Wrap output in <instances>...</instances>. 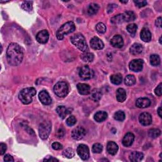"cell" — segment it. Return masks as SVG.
Masks as SVG:
<instances>
[{
  "label": "cell",
  "instance_id": "obj_1",
  "mask_svg": "<svg viewBox=\"0 0 162 162\" xmlns=\"http://www.w3.org/2000/svg\"><path fill=\"white\" fill-rule=\"evenodd\" d=\"M23 58L24 52L21 46L14 43L9 44L6 51L8 63L12 66H17L22 63Z\"/></svg>",
  "mask_w": 162,
  "mask_h": 162
},
{
  "label": "cell",
  "instance_id": "obj_2",
  "mask_svg": "<svg viewBox=\"0 0 162 162\" xmlns=\"http://www.w3.org/2000/svg\"><path fill=\"white\" fill-rule=\"evenodd\" d=\"M36 94L34 88H27L22 89L18 94V98L24 104H28L32 102V98Z\"/></svg>",
  "mask_w": 162,
  "mask_h": 162
},
{
  "label": "cell",
  "instance_id": "obj_3",
  "mask_svg": "<svg viewBox=\"0 0 162 162\" xmlns=\"http://www.w3.org/2000/svg\"><path fill=\"white\" fill-rule=\"evenodd\" d=\"M70 41L72 43L75 47H77L79 50L83 52H85L88 51V46L86 41H85V37L82 34L79 33L73 35V36L71 37Z\"/></svg>",
  "mask_w": 162,
  "mask_h": 162
},
{
  "label": "cell",
  "instance_id": "obj_4",
  "mask_svg": "<svg viewBox=\"0 0 162 162\" xmlns=\"http://www.w3.org/2000/svg\"><path fill=\"white\" fill-rule=\"evenodd\" d=\"M75 29V26L73 22H68L61 26L56 32V37L58 40H62L65 35L73 32Z\"/></svg>",
  "mask_w": 162,
  "mask_h": 162
},
{
  "label": "cell",
  "instance_id": "obj_5",
  "mask_svg": "<svg viewBox=\"0 0 162 162\" xmlns=\"http://www.w3.org/2000/svg\"><path fill=\"white\" fill-rule=\"evenodd\" d=\"M53 89L57 96L65 98L69 93V85L65 82L60 81L55 85Z\"/></svg>",
  "mask_w": 162,
  "mask_h": 162
},
{
  "label": "cell",
  "instance_id": "obj_6",
  "mask_svg": "<svg viewBox=\"0 0 162 162\" xmlns=\"http://www.w3.org/2000/svg\"><path fill=\"white\" fill-rule=\"evenodd\" d=\"M51 130V123L50 121L42 122L39 128V134L42 139H46L49 137Z\"/></svg>",
  "mask_w": 162,
  "mask_h": 162
},
{
  "label": "cell",
  "instance_id": "obj_7",
  "mask_svg": "<svg viewBox=\"0 0 162 162\" xmlns=\"http://www.w3.org/2000/svg\"><path fill=\"white\" fill-rule=\"evenodd\" d=\"M80 77L84 80L91 79L94 76V72L88 66L84 65L79 70Z\"/></svg>",
  "mask_w": 162,
  "mask_h": 162
},
{
  "label": "cell",
  "instance_id": "obj_8",
  "mask_svg": "<svg viewBox=\"0 0 162 162\" xmlns=\"http://www.w3.org/2000/svg\"><path fill=\"white\" fill-rule=\"evenodd\" d=\"M143 60L141 59L133 60L129 63V69L133 72H141L143 68Z\"/></svg>",
  "mask_w": 162,
  "mask_h": 162
},
{
  "label": "cell",
  "instance_id": "obj_9",
  "mask_svg": "<svg viewBox=\"0 0 162 162\" xmlns=\"http://www.w3.org/2000/svg\"><path fill=\"white\" fill-rule=\"evenodd\" d=\"M77 152L79 156L83 160H86L89 157V149L88 146L85 145H80L77 149Z\"/></svg>",
  "mask_w": 162,
  "mask_h": 162
},
{
  "label": "cell",
  "instance_id": "obj_10",
  "mask_svg": "<svg viewBox=\"0 0 162 162\" xmlns=\"http://www.w3.org/2000/svg\"><path fill=\"white\" fill-rule=\"evenodd\" d=\"M86 134V130L82 127H77L72 132V137L75 140H81Z\"/></svg>",
  "mask_w": 162,
  "mask_h": 162
},
{
  "label": "cell",
  "instance_id": "obj_11",
  "mask_svg": "<svg viewBox=\"0 0 162 162\" xmlns=\"http://www.w3.org/2000/svg\"><path fill=\"white\" fill-rule=\"evenodd\" d=\"M139 120L141 125L144 126H147L150 125L152 123V117L149 113L145 112L141 113L139 115Z\"/></svg>",
  "mask_w": 162,
  "mask_h": 162
},
{
  "label": "cell",
  "instance_id": "obj_12",
  "mask_svg": "<svg viewBox=\"0 0 162 162\" xmlns=\"http://www.w3.org/2000/svg\"><path fill=\"white\" fill-rule=\"evenodd\" d=\"M49 33L46 30H43L38 32L36 35V40L41 44H45L49 40Z\"/></svg>",
  "mask_w": 162,
  "mask_h": 162
},
{
  "label": "cell",
  "instance_id": "obj_13",
  "mask_svg": "<svg viewBox=\"0 0 162 162\" xmlns=\"http://www.w3.org/2000/svg\"><path fill=\"white\" fill-rule=\"evenodd\" d=\"M39 99L41 102L45 105H49L52 102V100L50 96L49 93L46 91L43 90L39 94Z\"/></svg>",
  "mask_w": 162,
  "mask_h": 162
},
{
  "label": "cell",
  "instance_id": "obj_14",
  "mask_svg": "<svg viewBox=\"0 0 162 162\" xmlns=\"http://www.w3.org/2000/svg\"><path fill=\"white\" fill-rule=\"evenodd\" d=\"M90 44L92 48L96 50H102L104 47V43L98 37H94L91 39Z\"/></svg>",
  "mask_w": 162,
  "mask_h": 162
},
{
  "label": "cell",
  "instance_id": "obj_15",
  "mask_svg": "<svg viewBox=\"0 0 162 162\" xmlns=\"http://www.w3.org/2000/svg\"><path fill=\"white\" fill-rule=\"evenodd\" d=\"M135 136L131 132H128L125 135V136L123 137V139L122 140V144L123 145L126 147H129L130 146L133 142L134 141Z\"/></svg>",
  "mask_w": 162,
  "mask_h": 162
},
{
  "label": "cell",
  "instance_id": "obj_16",
  "mask_svg": "<svg viewBox=\"0 0 162 162\" xmlns=\"http://www.w3.org/2000/svg\"><path fill=\"white\" fill-rule=\"evenodd\" d=\"M110 43L113 47H117V48H120L123 45V38L120 35L114 36L110 41Z\"/></svg>",
  "mask_w": 162,
  "mask_h": 162
},
{
  "label": "cell",
  "instance_id": "obj_17",
  "mask_svg": "<svg viewBox=\"0 0 162 162\" xmlns=\"http://www.w3.org/2000/svg\"><path fill=\"white\" fill-rule=\"evenodd\" d=\"M56 111L58 114L60 118L62 119H65L69 114H70L72 111L70 108H66L65 106H58L56 109Z\"/></svg>",
  "mask_w": 162,
  "mask_h": 162
},
{
  "label": "cell",
  "instance_id": "obj_18",
  "mask_svg": "<svg viewBox=\"0 0 162 162\" xmlns=\"http://www.w3.org/2000/svg\"><path fill=\"white\" fill-rule=\"evenodd\" d=\"M151 101L147 98H140L137 100L136 105L139 108H145L150 106Z\"/></svg>",
  "mask_w": 162,
  "mask_h": 162
},
{
  "label": "cell",
  "instance_id": "obj_19",
  "mask_svg": "<svg viewBox=\"0 0 162 162\" xmlns=\"http://www.w3.org/2000/svg\"><path fill=\"white\" fill-rule=\"evenodd\" d=\"M107 148V151L108 152V153L111 155H116L119 150L118 145H117V143H115V142L113 141H110L108 142Z\"/></svg>",
  "mask_w": 162,
  "mask_h": 162
},
{
  "label": "cell",
  "instance_id": "obj_20",
  "mask_svg": "<svg viewBox=\"0 0 162 162\" xmlns=\"http://www.w3.org/2000/svg\"><path fill=\"white\" fill-rule=\"evenodd\" d=\"M77 89L79 92L82 95H87L90 93V86L87 84L79 83L77 84Z\"/></svg>",
  "mask_w": 162,
  "mask_h": 162
},
{
  "label": "cell",
  "instance_id": "obj_21",
  "mask_svg": "<svg viewBox=\"0 0 162 162\" xmlns=\"http://www.w3.org/2000/svg\"><path fill=\"white\" fill-rule=\"evenodd\" d=\"M141 39L144 42H149L151 40V34L147 28H143L141 31Z\"/></svg>",
  "mask_w": 162,
  "mask_h": 162
},
{
  "label": "cell",
  "instance_id": "obj_22",
  "mask_svg": "<svg viewBox=\"0 0 162 162\" xmlns=\"http://www.w3.org/2000/svg\"><path fill=\"white\" fill-rule=\"evenodd\" d=\"M143 51V46L140 43H134L130 47V52L133 55H137Z\"/></svg>",
  "mask_w": 162,
  "mask_h": 162
},
{
  "label": "cell",
  "instance_id": "obj_23",
  "mask_svg": "<svg viewBox=\"0 0 162 162\" xmlns=\"http://www.w3.org/2000/svg\"><path fill=\"white\" fill-rule=\"evenodd\" d=\"M144 158V155L141 152L139 151H134L129 156V160L133 162H139Z\"/></svg>",
  "mask_w": 162,
  "mask_h": 162
},
{
  "label": "cell",
  "instance_id": "obj_24",
  "mask_svg": "<svg viewBox=\"0 0 162 162\" xmlns=\"http://www.w3.org/2000/svg\"><path fill=\"white\" fill-rule=\"evenodd\" d=\"M108 117V114L105 111H98L94 116V120L97 122H102L105 120Z\"/></svg>",
  "mask_w": 162,
  "mask_h": 162
},
{
  "label": "cell",
  "instance_id": "obj_25",
  "mask_svg": "<svg viewBox=\"0 0 162 162\" xmlns=\"http://www.w3.org/2000/svg\"><path fill=\"white\" fill-rule=\"evenodd\" d=\"M122 17H123V22H129L131 21H134L136 19V15L132 11H127L124 13H123Z\"/></svg>",
  "mask_w": 162,
  "mask_h": 162
},
{
  "label": "cell",
  "instance_id": "obj_26",
  "mask_svg": "<svg viewBox=\"0 0 162 162\" xmlns=\"http://www.w3.org/2000/svg\"><path fill=\"white\" fill-rule=\"evenodd\" d=\"M127 94L126 91L123 88H119L117 91V100L119 102L122 103L126 100Z\"/></svg>",
  "mask_w": 162,
  "mask_h": 162
},
{
  "label": "cell",
  "instance_id": "obj_27",
  "mask_svg": "<svg viewBox=\"0 0 162 162\" xmlns=\"http://www.w3.org/2000/svg\"><path fill=\"white\" fill-rule=\"evenodd\" d=\"M102 96V92L98 89H94L91 92V99L94 101H98Z\"/></svg>",
  "mask_w": 162,
  "mask_h": 162
},
{
  "label": "cell",
  "instance_id": "obj_28",
  "mask_svg": "<svg viewBox=\"0 0 162 162\" xmlns=\"http://www.w3.org/2000/svg\"><path fill=\"white\" fill-rule=\"evenodd\" d=\"M111 82L115 85H119L122 82V75L120 73L113 74L110 77Z\"/></svg>",
  "mask_w": 162,
  "mask_h": 162
},
{
  "label": "cell",
  "instance_id": "obj_29",
  "mask_svg": "<svg viewBox=\"0 0 162 162\" xmlns=\"http://www.w3.org/2000/svg\"><path fill=\"white\" fill-rule=\"evenodd\" d=\"M124 82L127 86H132V85H134L136 82V77L133 75H128L124 79Z\"/></svg>",
  "mask_w": 162,
  "mask_h": 162
},
{
  "label": "cell",
  "instance_id": "obj_30",
  "mask_svg": "<svg viewBox=\"0 0 162 162\" xmlns=\"http://www.w3.org/2000/svg\"><path fill=\"white\" fill-rule=\"evenodd\" d=\"M82 60L86 63H91L94 60V55L91 53H85L81 55Z\"/></svg>",
  "mask_w": 162,
  "mask_h": 162
},
{
  "label": "cell",
  "instance_id": "obj_31",
  "mask_svg": "<svg viewBox=\"0 0 162 162\" xmlns=\"http://www.w3.org/2000/svg\"><path fill=\"white\" fill-rule=\"evenodd\" d=\"M99 5L96 4V3H91L89 5V7H88V13L90 15H92L96 14L98 10H99Z\"/></svg>",
  "mask_w": 162,
  "mask_h": 162
},
{
  "label": "cell",
  "instance_id": "obj_32",
  "mask_svg": "<svg viewBox=\"0 0 162 162\" xmlns=\"http://www.w3.org/2000/svg\"><path fill=\"white\" fill-rule=\"evenodd\" d=\"M150 63L153 66H158L160 63V58L158 55H152L150 56Z\"/></svg>",
  "mask_w": 162,
  "mask_h": 162
},
{
  "label": "cell",
  "instance_id": "obj_33",
  "mask_svg": "<svg viewBox=\"0 0 162 162\" xmlns=\"http://www.w3.org/2000/svg\"><path fill=\"white\" fill-rule=\"evenodd\" d=\"M138 29V26L135 24H131L127 25V30L129 32V33L132 36L134 37Z\"/></svg>",
  "mask_w": 162,
  "mask_h": 162
},
{
  "label": "cell",
  "instance_id": "obj_34",
  "mask_svg": "<svg viewBox=\"0 0 162 162\" xmlns=\"http://www.w3.org/2000/svg\"><path fill=\"white\" fill-rule=\"evenodd\" d=\"M148 134H149V136L150 138L155 139V138H156L160 136L161 131L158 129H152L149 130Z\"/></svg>",
  "mask_w": 162,
  "mask_h": 162
},
{
  "label": "cell",
  "instance_id": "obj_35",
  "mask_svg": "<svg viewBox=\"0 0 162 162\" xmlns=\"http://www.w3.org/2000/svg\"><path fill=\"white\" fill-rule=\"evenodd\" d=\"M126 118V115L123 111H118L114 114V119L117 121H123Z\"/></svg>",
  "mask_w": 162,
  "mask_h": 162
},
{
  "label": "cell",
  "instance_id": "obj_36",
  "mask_svg": "<svg viewBox=\"0 0 162 162\" xmlns=\"http://www.w3.org/2000/svg\"><path fill=\"white\" fill-rule=\"evenodd\" d=\"M21 7L25 11L31 12L32 9V2H24L22 4Z\"/></svg>",
  "mask_w": 162,
  "mask_h": 162
},
{
  "label": "cell",
  "instance_id": "obj_37",
  "mask_svg": "<svg viewBox=\"0 0 162 162\" xmlns=\"http://www.w3.org/2000/svg\"><path fill=\"white\" fill-rule=\"evenodd\" d=\"M63 155L66 158H72L75 155L74 151L72 148H67L63 152Z\"/></svg>",
  "mask_w": 162,
  "mask_h": 162
},
{
  "label": "cell",
  "instance_id": "obj_38",
  "mask_svg": "<svg viewBox=\"0 0 162 162\" xmlns=\"http://www.w3.org/2000/svg\"><path fill=\"white\" fill-rule=\"evenodd\" d=\"M123 22V17H122V14H119L117 15L116 16H115L114 17H113L111 19V22H112L114 24H120L122 23Z\"/></svg>",
  "mask_w": 162,
  "mask_h": 162
},
{
  "label": "cell",
  "instance_id": "obj_39",
  "mask_svg": "<svg viewBox=\"0 0 162 162\" xmlns=\"http://www.w3.org/2000/svg\"><path fill=\"white\" fill-rule=\"evenodd\" d=\"M96 29L99 34H104L107 31V27L103 23H98L96 26Z\"/></svg>",
  "mask_w": 162,
  "mask_h": 162
},
{
  "label": "cell",
  "instance_id": "obj_40",
  "mask_svg": "<svg viewBox=\"0 0 162 162\" xmlns=\"http://www.w3.org/2000/svg\"><path fill=\"white\" fill-rule=\"evenodd\" d=\"M103 150V146L100 143H95L93 145L92 151L94 153H100Z\"/></svg>",
  "mask_w": 162,
  "mask_h": 162
},
{
  "label": "cell",
  "instance_id": "obj_41",
  "mask_svg": "<svg viewBox=\"0 0 162 162\" xmlns=\"http://www.w3.org/2000/svg\"><path fill=\"white\" fill-rule=\"evenodd\" d=\"M76 122H77V120H76L75 117L73 115L70 116L66 120V123L69 126H74Z\"/></svg>",
  "mask_w": 162,
  "mask_h": 162
},
{
  "label": "cell",
  "instance_id": "obj_42",
  "mask_svg": "<svg viewBox=\"0 0 162 162\" xmlns=\"http://www.w3.org/2000/svg\"><path fill=\"white\" fill-rule=\"evenodd\" d=\"M52 148L55 150H60L63 148V146L58 142H55L51 145Z\"/></svg>",
  "mask_w": 162,
  "mask_h": 162
},
{
  "label": "cell",
  "instance_id": "obj_43",
  "mask_svg": "<svg viewBox=\"0 0 162 162\" xmlns=\"http://www.w3.org/2000/svg\"><path fill=\"white\" fill-rule=\"evenodd\" d=\"M134 2L136 4V5L139 8L143 7L147 5L146 1H134Z\"/></svg>",
  "mask_w": 162,
  "mask_h": 162
},
{
  "label": "cell",
  "instance_id": "obj_44",
  "mask_svg": "<svg viewBox=\"0 0 162 162\" xmlns=\"http://www.w3.org/2000/svg\"><path fill=\"white\" fill-rule=\"evenodd\" d=\"M161 85H162V84L160 83L156 88V89L155 90V92L156 95H157L158 96H161Z\"/></svg>",
  "mask_w": 162,
  "mask_h": 162
},
{
  "label": "cell",
  "instance_id": "obj_45",
  "mask_svg": "<svg viewBox=\"0 0 162 162\" xmlns=\"http://www.w3.org/2000/svg\"><path fill=\"white\" fill-rule=\"evenodd\" d=\"M6 148V145L5 144L3 143V142L0 144V154H1V155H3L5 153Z\"/></svg>",
  "mask_w": 162,
  "mask_h": 162
},
{
  "label": "cell",
  "instance_id": "obj_46",
  "mask_svg": "<svg viewBox=\"0 0 162 162\" xmlns=\"http://www.w3.org/2000/svg\"><path fill=\"white\" fill-rule=\"evenodd\" d=\"M64 134H65V130L62 127H61L58 131V132H57V136L60 138H62L64 136Z\"/></svg>",
  "mask_w": 162,
  "mask_h": 162
},
{
  "label": "cell",
  "instance_id": "obj_47",
  "mask_svg": "<svg viewBox=\"0 0 162 162\" xmlns=\"http://www.w3.org/2000/svg\"><path fill=\"white\" fill-rule=\"evenodd\" d=\"M4 160L5 161H14L13 158L10 155H6L4 157Z\"/></svg>",
  "mask_w": 162,
  "mask_h": 162
},
{
  "label": "cell",
  "instance_id": "obj_48",
  "mask_svg": "<svg viewBox=\"0 0 162 162\" xmlns=\"http://www.w3.org/2000/svg\"><path fill=\"white\" fill-rule=\"evenodd\" d=\"M44 161H58V160H57L52 156H49L47 158H46L43 160Z\"/></svg>",
  "mask_w": 162,
  "mask_h": 162
},
{
  "label": "cell",
  "instance_id": "obj_49",
  "mask_svg": "<svg viewBox=\"0 0 162 162\" xmlns=\"http://www.w3.org/2000/svg\"><path fill=\"white\" fill-rule=\"evenodd\" d=\"M155 25L158 27H160V28L161 27V17H158L156 19V21L155 22Z\"/></svg>",
  "mask_w": 162,
  "mask_h": 162
},
{
  "label": "cell",
  "instance_id": "obj_50",
  "mask_svg": "<svg viewBox=\"0 0 162 162\" xmlns=\"http://www.w3.org/2000/svg\"><path fill=\"white\" fill-rule=\"evenodd\" d=\"M158 115L160 117H161V107H159L158 108Z\"/></svg>",
  "mask_w": 162,
  "mask_h": 162
},
{
  "label": "cell",
  "instance_id": "obj_51",
  "mask_svg": "<svg viewBox=\"0 0 162 162\" xmlns=\"http://www.w3.org/2000/svg\"><path fill=\"white\" fill-rule=\"evenodd\" d=\"M121 3H127L128 2V1H125V2H123V1H120Z\"/></svg>",
  "mask_w": 162,
  "mask_h": 162
},
{
  "label": "cell",
  "instance_id": "obj_52",
  "mask_svg": "<svg viewBox=\"0 0 162 162\" xmlns=\"http://www.w3.org/2000/svg\"><path fill=\"white\" fill-rule=\"evenodd\" d=\"M159 41H160V43L161 44V37H160V40H159Z\"/></svg>",
  "mask_w": 162,
  "mask_h": 162
}]
</instances>
